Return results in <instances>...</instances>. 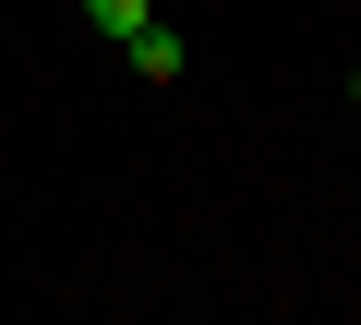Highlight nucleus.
<instances>
[{
  "instance_id": "7ed1b4c3",
  "label": "nucleus",
  "mask_w": 361,
  "mask_h": 325,
  "mask_svg": "<svg viewBox=\"0 0 361 325\" xmlns=\"http://www.w3.org/2000/svg\"><path fill=\"white\" fill-rule=\"evenodd\" d=\"M349 109H361V73H349Z\"/></svg>"
},
{
  "instance_id": "f03ea898",
  "label": "nucleus",
  "mask_w": 361,
  "mask_h": 325,
  "mask_svg": "<svg viewBox=\"0 0 361 325\" xmlns=\"http://www.w3.org/2000/svg\"><path fill=\"white\" fill-rule=\"evenodd\" d=\"M85 13H97V25H109V37H133V25H145V13H157V0H85Z\"/></svg>"
},
{
  "instance_id": "f257e3e1",
  "label": "nucleus",
  "mask_w": 361,
  "mask_h": 325,
  "mask_svg": "<svg viewBox=\"0 0 361 325\" xmlns=\"http://www.w3.org/2000/svg\"><path fill=\"white\" fill-rule=\"evenodd\" d=\"M121 49H133V73H145V85H169V73H180V37H169V25H157V13H145V25H133V37H121Z\"/></svg>"
}]
</instances>
